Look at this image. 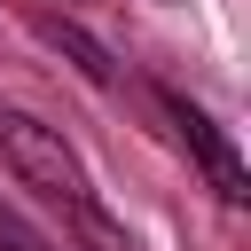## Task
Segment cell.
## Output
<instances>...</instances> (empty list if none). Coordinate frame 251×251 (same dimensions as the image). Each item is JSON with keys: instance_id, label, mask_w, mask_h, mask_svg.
<instances>
[{"instance_id": "cell-3", "label": "cell", "mask_w": 251, "mask_h": 251, "mask_svg": "<svg viewBox=\"0 0 251 251\" xmlns=\"http://www.w3.org/2000/svg\"><path fill=\"white\" fill-rule=\"evenodd\" d=\"M39 39H47L55 55H71V63H78V71H86L94 86H110V78H118V63H110V47H102V39H86L78 24H63V16H39Z\"/></svg>"}, {"instance_id": "cell-2", "label": "cell", "mask_w": 251, "mask_h": 251, "mask_svg": "<svg viewBox=\"0 0 251 251\" xmlns=\"http://www.w3.org/2000/svg\"><path fill=\"white\" fill-rule=\"evenodd\" d=\"M157 110L173 118V141H180V149H188V157L204 165L212 196H220V204H243V196H251V173H243L235 141H227V133H220V126H212V118H204V110H196L188 94H173V86H157Z\"/></svg>"}, {"instance_id": "cell-1", "label": "cell", "mask_w": 251, "mask_h": 251, "mask_svg": "<svg viewBox=\"0 0 251 251\" xmlns=\"http://www.w3.org/2000/svg\"><path fill=\"white\" fill-rule=\"evenodd\" d=\"M0 157H8V173H16L31 196L63 204V212H71V227H78L94 251H133V243H126V227L102 212V196H94V180H86L78 149H71L55 126H39V118H24V110H0Z\"/></svg>"}, {"instance_id": "cell-4", "label": "cell", "mask_w": 251, "mask_h": 251, "mask_svg": "<svg viewBox=\"0 0 251 251\" xmlns=\"http://www.w3.org/2000/svg\"><path fill=\"white\" fill-rule=\"evenodd\" d=\"M0 251H47V235H39V227H24L16 212H0Z\"/></svg>"}]
</instances>
